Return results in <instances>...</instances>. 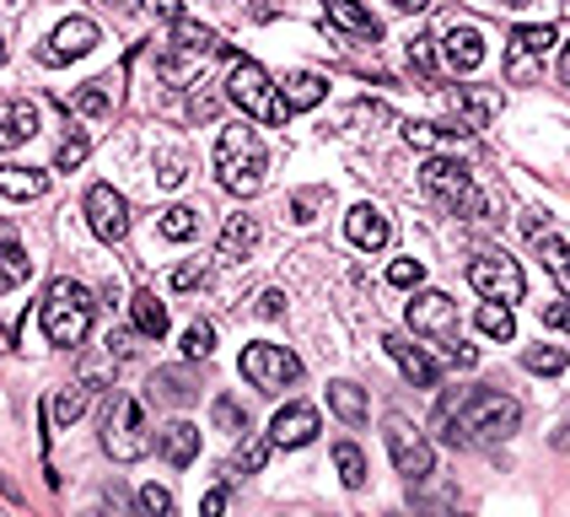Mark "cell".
<instances>
[{"label":"cell","mask_w":570,"mask_h":517,"mask_svg":"<svg viewBox=\"0 0 570 517\" xmlns=\"http://www.w3.org/2000/svg\"><path fill=\"white\" fill-rule=\"evenodd\" d=\"M469 286L484 296V302H522V291H528V275H522V264L501 248H490V254H479L469 264Z\"/></svg>","instance_id":"8"},{"label":"cell","mask_w":570,"mask_h":517,"mask_svg":"<svg viewBox=\"0 0 570 517\" xmlns=\"http://www.w3.org/2000/svg\"><path fill=\"white\" fill-rule=\"evenodd\" d=\"M285 313V291H258V319H281Z\"/></svg>","instance_id":"49"},{"label":"cell","mask_w":570,"mask_h":517,"mask_svg":"<svg viewBox=\"0 0 570 517\" xmlns=\"http://www.w3.org/2000/svg\"><path fill=\"white\" fill-rule=\"evenodd\" d=\"M32 135H38V103H32V97H11V103L0 108V152L28 146Z\"/></svg>","instance_id":"18"},{"label":"cell","mask_w":570,"mask_h":517,"mask_svg":"<svg viewBox=\"0 0 570 517\" xmlns=\"http://www.w3.org/2000/svg\"><path fill=\"white\" fill-rule=\"evenodd\" d=\"M189 114H194V119H216V97H210V92H199V97L189 103Z\"/></svg>","instance_id":"53"},{"label":"cell","mask_w":570,"mask_h":517,"mask_svg":"<svg viewBox=\"0 0 570 517\" xmlns=\"http://www.w3.org/2000/svg\"><path fill=\"white\" fill-rule=\"evenodd\" d=\"M474 323H479V334H490V340H511L517 334V319H511L507 302H484L474 313Z\"/></svg>","instance_id":"36"},{"label":"cell","mask_w":570,"mask_h":517,"mask_svg":"<svg viewBox=\"0 0 570 517\" xmlns=\"http://www.w3.org/2000/svg\"><path fill=\"white\" fill-rule=\"evenodd\" d=\"M87 222L102 243H125L129 237V199L114 184H92L87 189Z\"/></svg>","instance_id":"11"},{"label":"cell","mask_w":570,"mask_h":517,"mask_svg":"<svg viewBox=\"0 0 570 517\" xmlns=\"http://www.w3.org/2000/svg\"><path fill=\"white\" fill-rule=\"evenodd\" d=\"M151 426H146V404L135 399V393H114L108 399V420H102V448L108 458H119V464H135V458H146L151 452Z\"/></svg>","instance_id":"6"},{"label":"cell","mask_w":570,"mask_h":517,"mask_svg":"<svg viewBox=\"0 0 570 517\" xmlns=\"http://www.w3.org/2000/svg\"><path fill=\"white\" fill-rule=\"evenodd\" d=\"M393 6H399V11H425L431 0H393Z\"/></svg>","instance_id":"54"},{"label":"cell","mask_w":570,"mask_h":517,"mask_svg":"<svg viewBox=\"0 0 570 517\" xmlns=\"http://www.w3.org/2000/svg\"><path fill=\"white\" fill-rule=\"evenodd\" d=\"M210 420H216L222 431H232V437H237V431H248V410H243L237 399H226V393L210 404Z\"/></svg>","instance_id":"40"},{"label":"cell","mask_w":570,"mask_h":517,"mask_svg":"<svg viewBox=\"0 0 570 517\" xmlns=\"http://www.w3.org/2000/svg\"><path fill=\"white\" fill-rule=\"evenodd\" d=\"M442 65H446V70H458V76L479 70V65H484V32H479V28H446Z\"/></svg>","instance_id":"15"},{"label":"cell","mask_w":570,"mask_h":517,"mask_svg":"<svg viewBox=\"0 0 570 517\" xmlns=\"http://www.w3.org/2000/svg\"><path fill=\"white\" fill-rule=\"evenodd\" d=\"M161 184L173 189V184H184V157H161V173H157Z\"/></svg>","instance_id":"51"},{"label":"cell","mask_w":570,"mask_h":517,"mask_svg":"<svg viewBox=\"0 0 570 517\" xmlns=\"http://www.w3.org/2000/svg\"><path fill=\"white\" fill-rule=\"evenodd\" d=\"M226 97L248 114V119H258V125L281 129L285 119H291V108H285V97L275 92V81H269V70L258 60H232V76H226Z\"/></svg>","instance_id":"5"},{"label":"cell","mask_w":570,"mask_h":517,"mask_svg":"<svg viewBox=\"0 0 570 517\" xmlns=\"http://www.w3.org/2000/svg\"><path fill=\"white\" fill-rule=\"evenodd\" d=\"M387 458H393V469L404 475L410 485H425L431 475H436V452H431V442L420 437V426L404 416H387Z\"/></svg>","instance_id":"7"},{"label":"cell","mask_w":570,"mask_h":517,"mask_svg":"<svg viewBox=\"0 0 570 517\" xmlns=\"http://www.w3.org/2000/svg\"><path fill=\"white\" fill-rule=\"evenodd\" d=\"M226 513V490H210L205 501H199V517H222Z\"/></svg>","instance_id":"52"},{"label":"cell","mask_w":570,"mask_h":517,"mask_svg":"<svg viewBox=\"0 0 570 517\" xmlns=\"http://www.w3.org/2000/svg\"><path fill=\"white\" fill-rule=\"evenodd\" d=\"M345 237L355 243V248H366V254H377V248H387V237H393V226H387V216H382L377 205H355L345 216Z\"/></svg>","instance_id":"16"},{"label":"cell","mask_w":570,"mask_h":517,"mask_svg":"<svg viewBox=\"0 0 570 517\" xmlns=\"http://www.w3.org/2000/svg\"><path fill=\"white\" fill-rule=\"evenodd\" d=\"M210 351H216V329H210V323H189V329H184V355H189V361H205Z\"/></svg>","instance_id":"41"},{"label":"cell","mask_w":570,"mask_h":517,"mask_svg":"<svg viewBox=\"0 0 570 517\" xmlns=\"http://www.w3.org/2000/svg\"><path fill=\"white\" fill-rule=\"evenodd\" d=\"M97 43H102V32H97L92 17H65L60 28L49 32V43L38 49V60L43 65H70V60H81V55H92Z\"/></svg>","instance_id":"10"},{"label":"cell","mask_w":570,"mask_h":517,"mask_svg":"<svg viewBox=\"0 0 570 517\" xmlns=\"http://www.w3.org/2000/svg\"><path fill=\"white\" fill-rule=\"evenodd\" d=\"M410 65L425 76V81H436V38H414V43H410Z\"/></svg>","instance_id":"44"},{"label":"cell","mask_w":570,"mask_h":517,"mask_svg":"<svg viewBox=\"0 0 570 517\" xmlns=\"http://www.w3.org/2000/svg\"><path fill=\"white\" fill-rule=\"evenodd\" d=\"M522 361H528V372L554 378V372H566V367H570V351H566V345H533V351L522 355Z\"/></svg>","instance_id":"38"},{"label":"cell","mask_w":570,"mask_h":517,"mask_svg":"<svg viewBox=\"0 0 570 517\" xmlns=\"http://www.w3.org/2000/svg\"><path fill=\"white\" fill-rule=\"evenodd\" d=\"M237 367H243V378L254 388H264V393H281V388L302 383V361L285 351V345H248Z\"/></svg>","instance_id":"9"},{"label":"cell","mask_w":570,"mask_h":517,"mask_svg":"<svg viewBox=\"0 0 570 517\" xmlns=\"http://www.w3.org/2000/svg\"><path fill=\"white\" fill-rule=\"evenodd\" d=\"M566 6H570V0H566Z\"/></svg>","instance_id":"59"},{"label":"cell","mask_w":570,"mask_h":517,"mask_svg":"<svg viewBox=\"0 0 570 517\" xmlns=\"http://www.w3.org/2000/svg\"><path fill=\"white\" fill-rule=\"evenodd\" d=\"M517 426H522V404L511 393H501V388H479L458 410V448H469V442H507Z\"/></svg>","instance_id":"2"},{"label":"cell","mask_w":570,"mask_h":517,"mask_svg":"<svg viewBox=\"0 0 570 517\" xmlns=\"http://www.w3.org/2000/svg\"><path fill=\"white\" fill-rule=\"evenodd\" d=\"M560 43V32L549 28V22H539V28H517L511 32V55H507V76L522 87V81H533V70H539V60Z\"/></svg>","instance_id":"12"},{"label":"cell","mask_w":570,"mask_h":517,"mask_svg":"<svg viewBox=\"0 0 570 517\" xmlns=\"http://www.w3.org/2000/svg\"><path fill=\"white\" fill-rule=\"evenodd\" d=\"M129 323H135V334L161 340L167 334V302H157V291H135L129 296Z\"/></svg>","instance_id":"25"},{"label":"cell","mask_w":570,"mask_h":517,"mask_svg":"<svg viewBox=\"0 0 570 517\" xmlns=\"http://www.w3.org/2000/svg\"><path fill=\"white\" fill-rule=\"evenodd\" d=\"M92 313H97V302L81 281H55V286L43 291V334H49V345L76 351L87 340V329H92Z\"/></svg>","instance_id":"3"},{"label":"cell","mask_w":570,"mask_h":517,"mask_svg":"<svg viewBox=\"0 0 570 517\" xmlns=\"http://www.w3.org/2000/svg\"><path fill=\"white\" fill-rule=\"evenodd\" d=\"M43 189H49V173L43 167H17V162L0 167V194L6 199H38Z\"/></svg>","instance_id":"26"},{"label":"cell","mask_w":570,"mask_h":517,"mask_svg":"<svg viewBox=\"0 0 570 517\" xmlns=\"http://www.w3.org/2000/svg\"><path fill=\"white\" fill-rule=\"evenodd\" d=\"M323 205H328V189H302V194H291V222H313Z\"/></svg>","instance_id":"43"},{"label":"cell","mask_w":570,"mask_h":517,"mask_svg":"<svg viewBox=\"0 0 570 517\" xmlns=\"http://www.w3.org/2000/svg\"><path fill=\"white\" fill-rule=\"evenodd\" d=\"M469 135H474L469 125H420V119L404 125V140L420 146V152H436V146H446V140H469Z\"/></svg>","instance_id":"30"},{"label":"cell","mask_w":570,"mask_h":517,"mask_svg":"<svg viewBox=\"0 0 570 517\" xmlns=\"http://www.w3.org/2000/svg\"><path fill=\"white\" fill-rule=\"evenodd\" d=\"M0 65H6V38H0Z\"/></svg>","instance_id":"56"},{"label":"cell","mask_w":570,"mask_h":517,"mask_svg":"<svg viewBox=\"0 0 570 517\" xmlns=\"http://www.w3.org/2000/svg\"><path fill=\"white\" fill-rule=\"evenodd\" d=\"M87 399H92V388L76 378L70 388H60V393H55V404H49V420H55V426H76V420L87 416Z\"/></svg>","instance_id":"31"},{"label":"cell","mask_w":570,"mask_h":517,"mask_svg":"<svg viewBox=\"0 0 570 517\" xmlns=\"http://www.w3.org/2000/svg\"><path fill=\"white\" fill-rule=\"evenodd\" d=\"M269 452H275V437H254L248 448H237V458L226 464V475L237 480V475H258L264 464H269Z\"/></svg>","instance_id":"35"},{"label":"cell","mask_w":570,"mask_h":517,"mask_svg":"<svg viewBox=\"0 0 570 517\" xmlns=\"http://www.w3.org/2000/svg\"><path fill=\"white\" fill-rule=\"evenodd\" d=\"M387 355L404 367V378H410L414 388H436V361L420 351L414 340H404V334H387Z\"/></svg>","instance_id":"20"},{"label":"cell","mask_w":570,"mask_h":517,"mask_svg":"<svg viewBox=\"0 0 570 517\" xmlns=\"http://www.w3.org/2000/svg\"><path fill=\"white\" fill-rule=\"evenodd\" d=\"M328 410L345 420V426H361V420L372 416V404H366V388H355V383H328Z\"/></svg>","instance_id":"28"},{"label":"cell","mask_w":570,"mask_h":517,"mask_svg":"<svg viewBox=\"0 0 570 517\" xmlns=\"http://www.w3.org/2000/svg\"><path fill=\"white\" fill-rule=\"evenodd\" d=\"M543 323H549V329H566V334H570V302H543Z\"/></svg>","instance_id":"50"},{"label":"cell","mask_w":570,"mask_h":517,"mask_svg":"<svg viewBox=\"0 0 570 517\" xmlns=\"http://www.w3.org/2000/svg\"><path fill=\"white\" fill-rule=\"evenodd\" d=\"M32 275V258H28V248L17 243V232L0 222V291H11V286H22Z\"/></svg>","instance_id":"23"},{"label":"cell","mask_w":570,"mask_h":517,"mask_svg":"<svg viewBox=\"0 0 570 517\" xmlns=\"http://www.w3.org/2000/svg\"><path fill=\"white\" fill-rule=\"evenodd\" d=\"M151 17H161V22H184V0H140Z\"/></svg>","instance_id":"48"},{"label":"cell","mask_w":570,"mask_h":517,"mask_svg":"<svg viewBox=\"0 0 570 517\" xmlns=\"http://www.w3.org/2000/svg\"><path fill=\"white\" fill-rule=\"evenodd\" d=\"M157 452L173 469H189L194 458H199V426L194 420H167L157 431Z\"/></svg>","instance_id":"17"},{"label":"cell","mask_w":570,"mask_h":517,"mask_svg":"<svg viewBox=\"0 0 570 517\" xmlns=\"http://www.w3.org/2000/svg\"><path fill=\"white\" fill-rule=\"evenodd\" d=\"M102 6H129V0H102Z\"/></svg>","instance_id":"57"},{"label":"cell","mask_w":570,"mask_h":517,"mask_svg":"<svg viewBox=\"0 0 570 517\" xmlns=\"http://www.w3.org/2000/svg\"><path fill=\"white\" fill-rule=\"evenodd\" d=\"M281 97H285V108H291V114H302V108H317V103L328 97V81H323L317 70H291V76H285V87H281Z\"/></svg>","instance_id":"24"},{"label":"cell","mask_w":570,"mask_h":517,"mask_svg":"<svg viewBox=\"0 0 570 517\" xmlns=\"http://www.w3.org/2000/svg\"><path fill=\"white\" fill-rule=\"evenodd\" d=\"M258 237H264V232H258L254 216H232V222L222 226V243H216V248H222V258H248L258 248Z\"/></svg>","instance_id":"27"},{"label":"cell","mask_w":570,"mask_h":517,"mask_svg":"<svg viewBox=\"0 0 570 517\" xmlns=\"http://www.w3.org/2000/svg\"><path fill=\"white\" fill-rule=\"evenodd\" d=\"M140 517H173V490L167 485H140Z\"/></svg>","instance_id":"42"},{"label":"cell","mask_w":570,"mask_h":517,"mask_svg":"<svg viewBox=\"0 0 570 517\" xmlns=\"http://www.w3.org/2000/svg\"><path fill=\"white\" fill-rule=\"evenodd\" d=\"M151 399H157V404H173V410H184V404L199 399V383H194V372H184V367H161L157 378H151Z\"/></svg>","instance_id":"21"},{"label":"cell","mask_w":570,"mask_h":517,"mask_svg":"<svg viewBox=\"0 0 570 517\" xmlns=\"http://www.w3.org/2000/svg\"><path fill=\"white\" fill-rule=\"evenodd\" d=\"M560 76H566V87H570V43H566V55H560Z\"/></svg>","instance_id":"55"},{"label":"cell","mask_w":570,"mask_h":517,"mask_svg":"<svg viewBox=\"0 0 570 517\" xmlns=\"http://www.w3.org/2000/svg\"><path fill=\"white\" fill-rule=\"evenodd\" d=\"M323 11H328V22L340 32H350V38H366V43H377L382 28H377V17L361 6V0H323Z\"/></svg>","instance_id":"19"},{"label":"cell","mask_w":570,"mask_h":517,"mask_svg":"<svg viewBox=\"0 0 570 517\" xmlns=\"http://www.w3.org/2000/svg\"><path fill=\"white\" fill-rule=\"evenodd\" d=\"M205 275H210V264H205V258H189V264H178V270H173V291L205 286Z\"/></svg>","instance_id":"46"},{"label":"cell","mask_w":570,"mask_h":517,"mask_svg":"<svg viewBox=\"0 0 570 517\" xmlns=\"http://www.w3.org/2000/svg\"><path fill=\"white\" fill-rule=\"evenodd\" d=\"M420 184H425V194L442 205V211H452V216H469V222H479L490 205H484V194H479L474 184V167L458 157H431L425 167H420Z\"/></svg>","instance_id":"4"},{"label":"cell","mask_w":570,"mask_h":517,"mask_svg":"<svg viewBox=\"0 0 570 517\" xmlns=\"http://www.w3.org/2000/svg\"><path fill=\"white\" fill-rule=\"evenodd\" d=\"M317 426L323 420H317L313 404H285L281 416L269 420V437H275V448H307L317 437Z\"/></svg>","instance_id":"14"},{"label":"cell","mask_w":570,"mask_h":517,"mask_svg":"<svg viewBox=\"0 0 570 517\" xmlns=\"http://www.w3.org/2000/svg\"><path fill=\"white\" fill-rule=\"evenodd\" d=\"M436 345H442V355L452 361V367H479V351L474 345H463L458 334H452V340H436Z\"/></svg>","instance_id":"47"},{"label":"cell","mask_w":570,"mask_h":517,"mask_svg":"<svg viewBox=\"0 0 570 517\" xmlns=\"http://www.w3.org/2000/svg\"><path fill=\"white\" fill-rule=\"evenodd\" d=\"M157 232L167 243H189L194 232H199V211H194V205H167L157 216Z\"/></svg>","instance_id":"32"},{"label":"cell","mask_w":570,"mask_h":517,"mask_svg":"<svg viewBox=\"0 0 570 517\" xmlns=\"http://www.w3.org/2000/svg\"><path fill=\"white\" fill-rule=\"evenodd\" d=\"M65 114H81V119H102V114H114V81H87V87H76L70 97H55Z\"/></svg>","instance_id":"22"},{"label":"cell","mask_w":570,"mask_h":517,"mask_svg":"<svg viewBox=\"0 0 570 517\" xmlns=\"http://www.w3.org/2000/svg\"><path fill=\"white\" fill-rule=\"evenodd\" d=\"M425 281V264L420 258H393L387 264V286H420Z\"/></svg>","instance_id":"45"},{"label":"cell","mask_w":570,"mask_h":517,"mask_svg":"<svg viewBox=\"0 0 570 517\" xmlns=\"http://www.w3.org/2000/svg\"><path fill=\"white\" fill-rule=\"evenodd\" d=\"M410 329L431 334V340H452L458 334V302L446 291H420L410 302Z\"/></svg>","instance_id":"13"},{"label":"cell","mask_w":570,"mask_h":517,"mask_svg":"<svg viewBox=\"0 0 570 517\" xmlns=\"http://www.w3.org/2000/svg\"><path fill=\"white\" fill-rule=\"evenodd\" d=\"M533 243H539L543 270H549V275L560 281V291H566V296H570V243H566V237H554V232H539Z\"/></svg>","instance_id":"29"},{"label":"cell","mask_w":570,"mask_h":517,"mask_svg":"<svg viewBox=\"0 0 570 517\" xmlns=\"http://www.w3.org/2000/svg\"><path fill=\"white\" fill-rule=\"evenodd\" d=\"M264 173H269V152H264V140L254 129L248 125L222 129V140H216V178H222V189L237 194V199H254L264 189Z\"/></svg>","instance_id":"1"},{"label":"cell","mask_w":570,"mask_h":517,"mask_svg":"<svg viewBox=\"0 0 570 517\" xmlns=\"http://www.w3.org/2000/svg\"><path fill=\"white\" fill-rule=\"evenodd\" d=\"M173 43L189 49V55H199V60H205V55H222V38L210 28H199V22H173Z\"/></svg>","instance_id":"34"},{"label":"cell","mask_w":570,"mask_h":517,"mask_svg":"<svg viewBox=\"0 0 570 517\" xmlns=\"http://www.w3.org/2000/svg\"><path fill=\"white\" fill-rule=\"evenodd\" d=\"M334 469H340V480L350 490H361L366 485V452L355 448V442H334Z\"/></svg>","instance_id":"37"},{"label":"cell","mask_w":570,"mask_h":517,"mask_svg":"<svg viewBox=\"0 0 570 517\" xmlns=\"http://www.w3.org/2000/svg\"><path fill=\"white\" fill-rule=\"evenodd\" d=\"M507 6H528V0H507Z\"/></svg>","instance_id":"58"},{"label":"cell","mask_w":570,"mask_h":517,"mask_svg":"<svg viewBox=\"0 0 570 517\" xmlns=\"http://www.w3.org/2000/svg\"><path fill=\"white\" fill-rule=\"evenodd\" d=\"M458 108H463V125H469V129H484V119H495L501 97L479 92V87H458Z\"/></svg>","instance_id":"33"},{"label":"cell","mask_w":570,"mask_h":517,"mask_svg":"<svg viewBox=\"0 0 570 517\" xmlns=\"http://www.w3.org/2000/svg\"><path fill=\"white\" fill-rule=\"evenodd\" d=\"M87 152H92V140H87V129H76V135H65L60 152H55V173H76L81 162H87Z\"/></svg>","instance_id":"39"}]
</instances>
